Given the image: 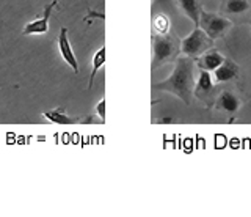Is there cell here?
<instances>
[{
	"mask_svg": "<svg viewBox=\"0 0 251 217\" xmlns=\"http://www.w3.org/2000/svg\"><path fill=\"white\" fill-rule=\"evenodd\" d=\"M91 76H90V81H88V87L91 88L93 87V83H94V77H96L98 71L105 65V48L102 46V48H99L96 51V54L93 55V60H91Z\"/></svg>",
	"mask_w": 251,
	"mask_h": 217,
	"instance_id": "14",
	"label": "cell"
},
{
	"mask_svg": "<svg viewBox=\"0 0 251 217\" xmlns=\"http://www.w3.org/2000/svg\"><path fill=\"white\" fill-rule=\"evenodd\" d=\"M96 115L99 117V120L104 123L105 121V99H100L98 106H96Z\"/></svg>",
	"mask_w": 251,
	"mask_h": 217,
	"instance_id": "16",
	"label": "cell"
},
{
	"mask_svg": "<svg viewBox=\"0 0 251 217\" xmlns=\"http://www.w3.org/2000/svg\"><path fill=\"white\" fill-rule=\"evenodd\" d=\"M180 55V38L170 30L168 33L152 35V69L176 61Z\"/></svg>",
	"mask_w": 251,
	"mask_h": 217,
	"instance_id": "2",
	"label": "cell"
},
{
	"mask_svg": "<svg viewBox=\"0 0 251 217\" xmlns=\"http://www.w3.org/2000/svg\"><path fill=\"white\" fill-rule=\"evenodd\" d=\"M196 61L190 57H177L175 61L173 73L160 83H157V90L167 91L177 96L184 104H192L195 96V83H196Z\"/></svg>",
	"mask_w": 251,
	"mask_h": 217,
	"instance_id": "1",
	"label": "cell"
},
{
	"mask_svg": "<svg viewBox=\"0 0 251 217\" xmlns=\"http://www.w3.org/2000/svg\"><path fill=\"white\" fill-rule=\"evenodd\" d=\"M57 46H58V51L61 54L63 60L73 68V71L75 74H78V60L75 57V54L71 48V43H69V38H68V28L66 27H61L58 38H57Z\"/></svg>",
	"mask_w": 251,
	"mask_h": 217,
	"instance_id": "6",
	"label": "cell"
},
{
	"mask_svg": "<svg viewBox=\"0 0 251 217\" xmlns=\"http://www.w3.org/2000/svg\"><path fill=\"white\" fill-rule=\"evenodd\" d=\"M223 61H225L223 54L212 48L196 58V66H198V69H204V71L214 73L215 69L223 63Z\"/></svg>",
	"mask_w": 251,
	"mask_h": 217,
	"instance_id": "9",
	"label": "cell"
},
{
	"mask_svg": "<svg viewBox=\"0 0 251 217\" xmlns=\"http://www.w3.org/2000/svg\"><path fill=\"white\" fill-rule=\"evenodd\" d=\"M154 28L157 33H168L171 30L170 24V18L167 14H159V16L154 18Z\"/></svg>",
	"mask_w": 251,
	"mask_h": 217,
	"instance_id": "15",
	"label": "cell"
},
{
	"mask_svg": "<svg viewBox=\"0 0 251 217\" xmlns=\"http://www.w3.org/2000/svg\"><path fill=\"white\" fill-rule=\"evenodd\" d=\"M177 8L185 18L190 19L195 27H200V14L202 11V6L200 0H176Z\"/></svg>",
	"mask_w": 251,
	"mask_h": 217,
	"instance_id": "11",
	"label": "cell"
},
{
	"mask_svg": "<svg viewBox=\"0 0 251 217\" xmlns=\"http://www.w3.org/2000/svg\"><path fill=\"white\" fill-rule=\"evenodd\" d=\"M251 6L250 0H223L222 14L225 16H240L245 14Z\"/></svg>",
	"mask_w": 251,
	"mask_h": 217,
	"instance_id": "12",
	"label": "cell"
},
{
	"mask_svg": "<svg viewBox=\"0 0 251 217\" xmlns=\"http://www.w3.org/2000/svg\"><path fill=\"white\" fill-rule=\"evenodd\" d=\"M200 27L212 38V40H218V38H223L229 32L232 27V22L227 19L225 14L207 13L202 10L200 14Z\"/></svg>",
	"mask_w": 251,
	"mask_h": 217,
	"instance_id": "4",
	"label": "cell"
},
{
	"mask_svg": "<svg viewBox=\"0 0 251 217\" xmlns=\"http://www.w3.org/2000/svg\"><path fill=\"white\" fill-rule=\"evenodd\" d=\"M239 73H240L239 65L235 63L234 60L225 58L223 63L214 71V81L217 83H227V82H231L234 79H237Z\"/></svg>",
	"mask_w": 251,
	"mask_h": 217,
	"instance_id": "8",
	"label": "cell"
},
{
	"mask_svg": "<svg viewBox=\"0 0 251 217\" xmlns=\"http://www.w3.org/2000/svg\"><path fill=\"white\" fill-rule=\"evenodd\" d=\"M58 0H53V2L47 3L44 6V11L41 13V16H38L36 19H33L31 22L24 27L22 30V35H43L49 32V21H50V14L52 10L57 6Z\"/></svg>",
	"mask_w": 251,
	"mask_h": 217,
	"instance_id": "5",
	"label": "cell"
},
{
	"mask_svg": "<svg viewBox=\"0 0 251 217\" xmlns=\"http://www.w3.org/2000/svg\"><path fill=\"white\" fill-rule=\"evenodd\" d=\"M214 90H215V81L212 79L210 73L200 69L198 79H196V83H195V96L200 99H206L209 98V95L214 93Z\"/></svg>",
	"mask_w": 251,
	"mask_h": 217,
	"instance_id": "10",
	"label": "cell"
},
{
	"mask_svg": "<svg viewBox=\"0 0 251 217\" xmlns=\"http://www.w3.org/2000/svg\"><path fill=\"white\" fill-rule=\"evenodd\" d=\"M240 106H242L240 98L229 90H223L222 93H220L215 99V104H214V107L217 108V110H222L227 115H234L235 112H239Z\"/></svg>",
	"mask_w": 251,
	"mask_h": 217,
	"instance_id": "7",
	"label": "cell"
},
{
	"mask_svg": "<svg viewBox=\"0 0 251 217\" xmlns=\"http://www.w3.org/2000/svg\"><path fill=\"white\" fill-rule=\"evenodd\" d=\"M212 48H214V40L201 27H195L190 35L180 40V54L193 60H196Z\"/></svg>",
	"mask_w": 251,
	"mask_h": 217,
	"instance_id": "3",
	"label": "cell"
},
{
	"mask_svg": "<svg viewBox=\"0 0 251 217\" xmlns=\"http://www.w3.org/2000/svg\"><path fill=\"white\" fill-rule=\"evenodd\" d=\"M43 117L46 120H49L50 123H58V125H73V123H78V121H80L78 118L69 117V115L66 113V110L63 107L53 108V110H44L43 112Z\"/></svg>",
	"mask_w": 251,
	"mask_h": 217,
	"instance_id": "13",
	"label": "cell"
}]
</instances>
